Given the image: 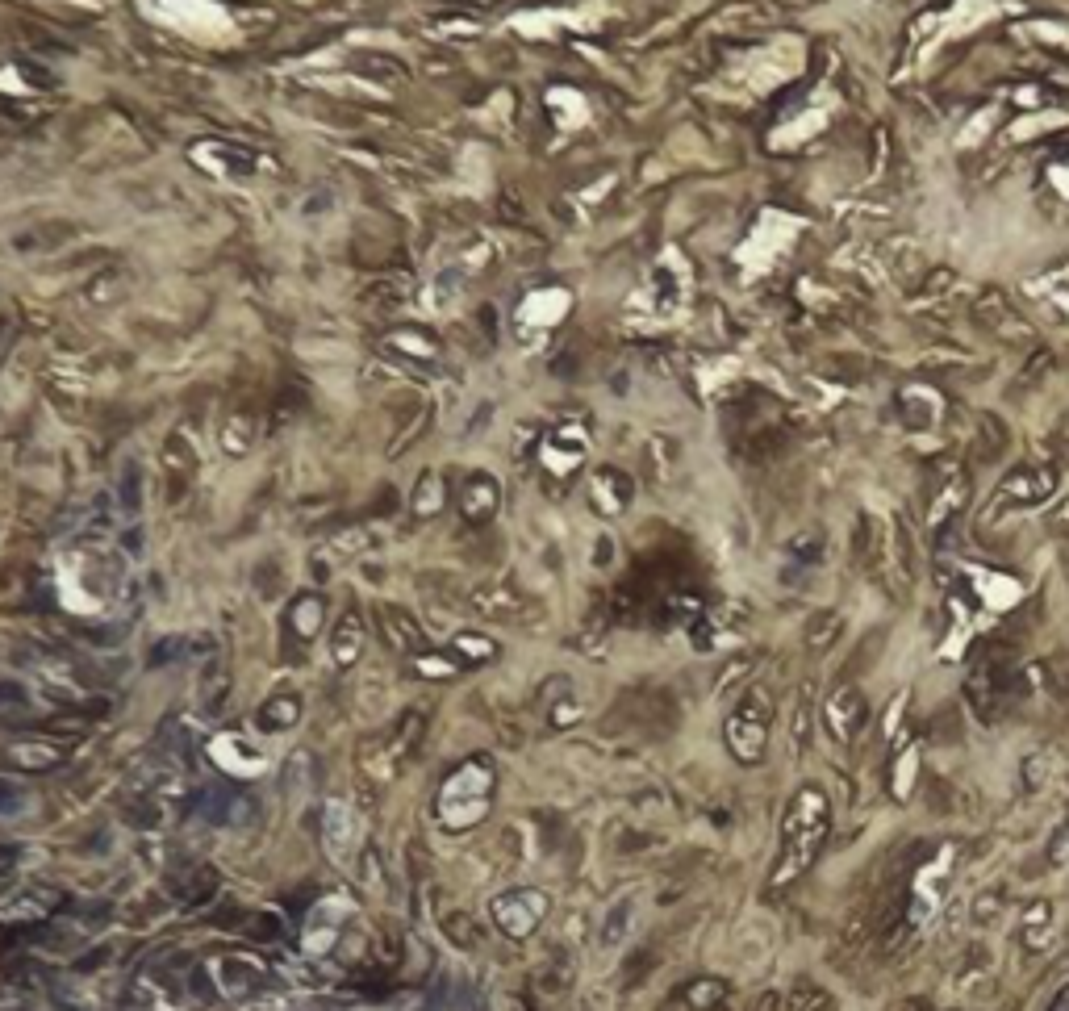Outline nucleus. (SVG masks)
Wrapping results in <instances>:
<instances>
[{"mask_svg": "<svg viewBox=\"0 0 1069 1011\" xmlns=\"http://www.w3.org/2000/svg\"><path fill=\"white\" fill-rule=\"evenodd\" d=\"M489 790H493V769H489V761H481V757L464 761V765L447 778V786H443V798H439L443 819H447V824H456V828L472 824V819H477V815L489 807Z\"/></svg>", "mask_w": 1069, "mask_h": 1011, "instance_id": "f257e3e1", "label": "nucleus"}, {"mask_svg": "<svg viewBox=\"0 0 1069 1011\" xmlns=\"http://www.w3.org/2000/svg\"><path fill=\"white\" fill-rule=\"evenodd\" d=\"M422 727H426V719L418 715V711H406L401 715L397 723H393V736H389V748H385V757L380 761H372L368 769L376 773V778H397L401 769H406V761L414 757V748H418V740H422Z\"/></svg>", "mask_w": 1069, "mask_h": 1011, "instance_id": "f03ea898", "label": "nucleus"}, {"mask_svg": "<svg viewBox=\"0 0 1069 1011\" xmlns=\"http://www.w3.org/2000/svg\"><path fill=\"white\" fill-rule=\"evenodd\" d=\"M193 807L209 824H247L255 815V798H247L239 786H218V790H201L193 798Z\"/></svg>", "mask_w": 1069, "mask_h": 1011, "instance_id": "7ed1b4c3", "label": "nucleus"}, {"mask_svg": "<svg viewBox=\"0 0 1069 1011\" xmlns=\"http://www.w3.org/2000/svg\"><path fill=\"white\" fill-rule=\"evenodd\" d=\"M543 895L539 890H510V895H502L493 903V915H497V924H502L510 936H531L535 924H539V915H543Z\"/></svg>", "mask_w": 1069, "mask_h": 1011, "instance_id": "20e7f679", "label": "nucleus"}, {"mask_svg": "<svg viewBox=\"0 0 1069 1011\" xmlns=\"http://www.w3.org/2000/svg\"><path fill=\"white\" fill-rule=\"evenodd\" d=\"M376 619H380V636H385V644L393 652H426V640H422V631L418 623L406 615V610H397V606H380L376 610Z\"/></svg>", "mask_w": 1069, "mask_h": 1011, "instance_id": "39448f33", "label": "nucleus"}, {"mask_svg": "<svg viewBox=\"0 0 1069 1011\" xmlns=\"http://www.w3.org/2000/svg\"><path fill=\"white\" fill-rule=\"evenodd\" d=\"M464 514L468 519H489L493 514V506H497V485H493V477H472L468 485H464Z\"/></svg>", "mask_w": 1069, "mask_h": 1011, "instance_id": "423d86ee", "label": "nucleus"}, {"mask_svg": "<svg viewBox=\"0 0 1069 1011\" xmlns=\"http://www.w3.org/2000/svg\"><path fill=\"white\" fill-rule=\"evenodd\" d=\"M360 648H364V627H360V619H355V610H347L339 631H335V661L339 665H355Z\"/></svg>", "mask_w": 1069, "mask_h": 1011, "instance_id": "0eeeda50", "label": "nucleus"}, {"mask_svg": "<svg viewBox=\"0 0 1069 1011\" xmlns=\"http://www.w3.org/2000/svg\"><path fill=\"white\" fill-rule=\"evenodd\" d=\"M9 761L17 769H51V765L63 761V748H55V744H13Z\"/></svg>", "mask_w": 1069, "mask_h": 1011, "instance_id": "6e6552de", "label": "nucleus"}, {"mask_svg": "<svg viewBox=\"0 0 1069 1011\" xmlns=\"http://www.w3.org/2000/svg\"><path fill=\"white\" fill-rule=\"evenodd\" d=\"M59 903H63V895H59V890L34 886L26 899L9 907V915H13V920H42V915H51V907H59Z\"/></svg>", "mask_w": 1069, "mask_h": 1011, "instance_id": "1a4fd4ad", "label": "nucleus"}, {"mask_svg": "<svg viewBox=\"0 0 1069 1011\" xmlns=\"http://www.w3.org/2000/svg\"><path fill=\"white\" fill-rule=\"evenodd\" d=\"M443 936H447L456 949H477L481 928H477V920H472L468 911H447V915H443Z\"/></svg>", "mask_w": 1069, "mask_h": 1011, "instance_id": "9d476101", "label": "nucleus"}, {"mask_svg": "<svg viewBox=\"0 0 1069 1011\" xmlns=\"http://www.w3.org/2000/svg\"><path fill=\"white\" fill-rule=\"evenodd\" d=\"M289 627L297 631L301 640L318 636V627H322V598H314V594L297 598V602H293V615H289Z\"/></svg>", "mask_w": 1069, "mask_h": 1011, "instance_id": "9b49d317", "label": "nucleus"}, {"mask_svg": "<svg viewBox=\"0 0 1069 1011\" xmlns=\"http://www.w3.org/2000/svg\"><path fill=\"white\" fill-rule=\"evenodd\" d=\"M297 715H301V698H272L264 711H259V727H264V732H280V727H293L297 723Z\"/></svg>", "mask_w": 1069, "mask_h": 1011, "instance_id": "f8f14e48", "label": "nucleus"}, {"mask_svg": "<svg viewBox=\"0 0 1069 1011\" xmlns=\"http://www.w3.org/2000/svg\"><path fill=\"white\" fill-rule=\"evenodd\" d=\"M213 890H218V874H213V869H197L193 874V882L184 886V907H197V903H205Z\"/></svg>", "mask_w": 1069, "mask_h": 1011, "instance_id": "ddd939ff", "label": "nucleus"}, {"mask_svg": "<svg viewBox=\"0 0 1069 1011\" xmlns=\"http://www.w3.org/2000/svg\"><path fill=\"white\" fill-rule=\"evenodd\" d=\"M305 778H310V748H297L289 757V765H284V790L297 794L305 786Z\"/></svg>", "mask_w": 1069, "mask_h": 1011, "instance_id": "4468645a", "label": "nucleus"}, {"mask_svg": "<svg viewBox=\"0 0 1069 1011\" xmlns=\"http://www.w3.org/2000/svg\"><path fill=\"white\" fill-rule=\"evenodd\" d=\"M456 648L468 656V661H489V656L497 652V648H493L489 640H481V636H460V640H456Z\"/></svg>", "mask_w": 1069, "mask_h": 1011, "instance_id": "2eb2a0df", "label": "nucleus"}, {"mask_svg": "<svg viewBox=\"0 0 1069 1011\" xmlns=\"http://www.w3.org/2000/svg\"><path fill=\"white\" fill-rule=\"evenodd\" d=\"M130 824L134 828H155L159 824V807L155 803H134L130 807Z\"/></svg>", "mask_w": 1069, "mask_h": 1011, "instance_id": "dca6fc26", "label": "nucleus"}, {"mask_svg": "<svg viewBox=\"0 0 1069 1011\" xmlns=\"http://www.w3.org/2000/svg\"><path fill=\"white\" fill-rule=\"evenodd\" d=\"M380 882H385V878H380V857H376V849H368L364 853V886L368 890H380Z\"/></svg>", "mask_w": 1069, "mask_h": 1011, "instance_id": "f3484780", "label": "nucleus"}, {"mask_svg": "<svg viewBox=\"0 0 1069 1011\" xmlns=\"http://www.w3.org/2000/svg\"><path fill=\"white\" fill-rule=\"evenodd\" d=\"M21 702H26L21 681H0V707H21Z\"/></svg>", "mask_w": 1069, "mask_h": 1011, "instance_id": "a211bd4d", "label": "nucleus"}, {"mask_svg": "<svg viewBox=\"0 0 1069 1011\" xmlns=\"http://www.w3.org/2000/svg\"><path fill=\"white\" fill-rule=\"evenodd\" d=\"M184 640H159L155 652H151V665H163V661H172V656H180Z\"/></svg>", "mask_w": 1069, "mask_h": 1011, "instance_id": "6ab92c4d", "label": "nucleus"}, {"mask_svg": "<svg viewBox=\"0 0 1069 1011\" xmlns=\"http://www.w3.org/2000/svg\"><path fill=\"white\" fill-rule=\"evenodd\" d=\"M21 807V790H17V782H5L0 778V811H17Z\"/></svg>", "mask_w": 1069, "mask_h": 1011, "instance_id": "aec40b11", "label": "nucleus"}, {"mask_svg": "<svg viewBox=\"0 0 1069 1011\" xmlns=\"http://www.w3.org/2000/svg\"><path fill=\"white\" fill-rule=\"evenodd\" d=\"M280 932V924L272 920V915H259V920H251V936H259V940H272Z\"/></svg>", "mask_w": 1069, "mask_h": 1011, "instance_id": "412c9836", "label": "nucleus"}, {"mask_svg": "<svg viewBox=\"0 0 1069 1011\" xmlns=\"http://www.w3.org/2000/svg\"><path fill=\"white\" fill-rule=\"evenodd\" d=\"M105 957H109V949L101 945V949H97V953H92V957H84V961H80V970H97V966H101V961H105Z\"/></svg>", "mask_w": 1069, "mask_h": 1011, "instance_id": "4be33fe9", "label": "nucleus"}]
</instances>
